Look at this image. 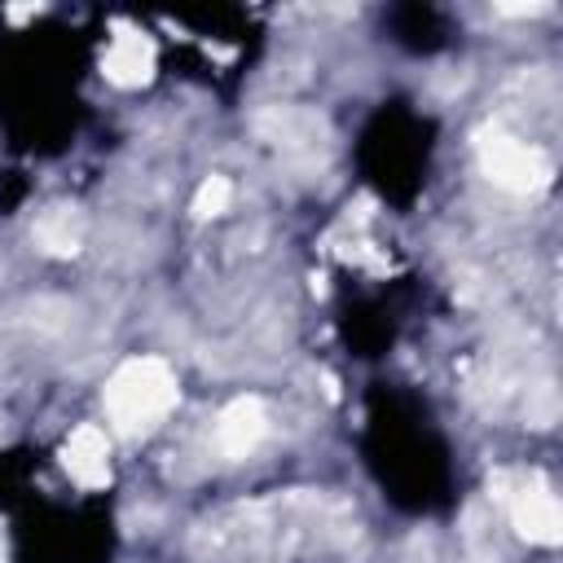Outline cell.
Here are the masks:
<instances>
[{"label": "cell", "instance_id": "ba28073f", "mask_svg": "<svg viewBox=\"0 0 563 563\" xmlns=\"http://www.w3.org/2000/svg\"><path fill=\"white\" fill-rule=\"evenodd\" d=\"M229 198H233L229 180H224V176H207V180L198 185V194H194V216H198V220H211V216H220V211L229 207Z\"/></svg>", "mask_w": 563, "mask_h": 563}, {"label": "cell", "instance_id": "5b68a950", "mask_svg": "<svg viewBox=\"0 0 563 563\" xmlns=\"http://www.w3.org/2000/svg\"><path fill=\"white\" fill-rule=\"evenodd\" d=\"M62 462H66L70 479L84 484V488L110 484V440H106V431L92 427V422L75 427L70 440H66V449H62Z\"/></svg>", "mask_w": 563, "mask_h": 563}, {"label": "cell", "instance_id": "3957f363", "mask_svg": "<svg viewBox=\"0 0 563 563\" xmlns=\"http://www.w3.org/2000/svg\"><path fill=\"white\" fill-rule=\"evenodd\" d=\"M501 501L510 510V523L519 528V537L537 541V545H554L563 537V515H559V497L550 493L545 479L537 475H501L497 479Z\"/></svg>", "mask_w": 563, "mask_h": 563}, {"label": "cell", "instance_id": "30bf717a", "mask_svg": "<svg viewBox=\"0 0 563 563\" xmlns=\"http://www.w3.org/2000/svg\"><path fill=\"white\" fill-rule=\"evenodd\" d=\"M31 13H40V4H26V9H9V18H13V22H22V18H31Z\"/></svg>", "mask_w": 563, "mask_h": 563}, {"label": "cell", "instance_id": "6da1fadb", "mask_svg": "<svg viewBox=\"0 0 563 563\" xmlns=\"http://www.w3.org/2000/svg\"><path fill=\"white\" fill-rule=\"evenodd\" d=\"M176 409V374L158 356L123 361L106 383V413L123 435L154 431Z\"/></svg>", "mask_w": 563, "mask_h": 563}, {"label": "cell", "instance_id": "7a4b0ae2", "mask_svg": "<svg viewBox=\"0 0 563 563\" xmlns=\"http://www.w3.org/2000/svg\"><path fill=\"white\" fill-rule=\"evenodd\" d=\"M479 167L493 185H501L510 194H532L550 180V158L510 132H488L479 141Z\"/></svg>", "mask_w": 563, "mask_h": 563}, {"label": "cell", "instance_id": "52a82bcc", "mask_svg": "<svg viewBox=\"0 0 563 563\" xmlns=\"http://www.w3.org/2000/svg\"><path fill=\"white\" fill-rule=\"evenodd\" d=\"M35 242H40V251H48V255H75L79 242H84V220H79L70 207H53V211L40 216Z\"/></svg>", "mask_w": 563, "mask_h": 563}, {"label": "cell", "instance_id": "277c9868", "mask_svg": "<svg viewBox=\"0 0 563 563\" xmlns=\"http://www.w3.org/2000/svg\"><path fill=\"white\" fill-rule=\"evenodd\" d=\"M264 431H268L264 405H260L255 396H238V400H229V405L220 409V418H216V449H220V457L238 462V457L255 453V444L264 440Z\"/></svg>", "mask_w": 563, "mask_h": 563}, {"label": "cell", "instance_id": "9c48e42d", "mask_svg": "<svg viewBox=\"0 0 563 563\" xmlns=\"http://www.w3.org/2000/svg\"><path fill=\"white\" fill-rule=\"evenodd\" d=\"M501 13H510V18H532V13H545V4H501Z\"/></svg>", "mask_w": 563, "mask_h": 563}, {"label": "cell", "instance_id": "8992f818", "mask_svg": "<svg viewBox=\"0 0 563 563\" xmlns=\"http://www.w3.org/2000/svg\"><path fill=\"white\" fill-rule=\"evenodd\" d=\"M101 70H106V79H110V84H119V88H136V84H145V79H150V70H154V44H150L141 31L119 26L114 44L106 48Z\"/></svg>", "mask_w": 563, "mask_h": 563}]
</instances>
